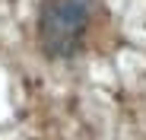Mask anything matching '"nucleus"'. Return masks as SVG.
<instances>
[{
    "label": "nucleus",
    "instance_id": "obj_1",
    "mask_svg": "<svg viewBox=\"0 0 146 140\" xmlns=\"http://www.w3.org/2000/svg\"><path fill=\"white\" fill-rule=\"evenodd\" d=\"M95 0H44L38 16V35L48 54L67 57L83 41Z\"/></svg>",
    "mask_w": 146,
    "mask_h": 140
}]
</instances>
